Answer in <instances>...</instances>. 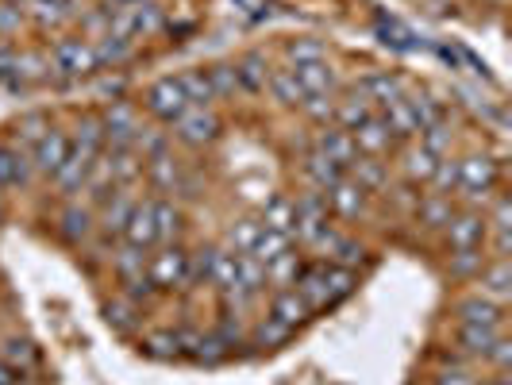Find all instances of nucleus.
Here are the masks:
<instances>
[{
	"label": "nucleus",
	"mask_w": 512,
	"mask_h": 385,
	"mask_svg": "<svg viewBox=\"0 0 512 385\" xmlns=\"http://www.w3.org/2000/svg\"><path fill=\"white\" fill-rule=\"evenodd\" d=\"M112 4H147V0H112Z\"/></svg>",
	"instance_id": "49530a36"
},
{
	"label": "nucleus",
	"mask_w": 512,
	"mask_h": 385,
	"mask_svg": "<svg viewBox=\"0 0 512 385\" xmlns=\"http://www.w3.org/2000/svg\"><path fill=\"white\" fill-rule=\"evenodd\" d=\"M4 355H8V359H20L24 366L35 359V351H31L27 343H20V339H8V343H4Z\"/></svg>",
	"instance_id": "37998d69"
},
{
	"label": "nucleus",
	"mask_w": 512,
	"mask_h": 385,
	"mask_svg": "<svg viewBox=\"0 0 512 385\" xmlns=\"http://www.w3.org/2000/svg\"><path fill=\"white\" fill-rule=\"evenodd\" d=\"M293 77L301 85L305 97H332L335 74L328 62H305V66H293Z\"/></svg>",
	"instance_id": "ddd939ff"
},
{
	"label": "nucleus",
	"mask_w": 512,
	"mask_h": 385,
	"mask_svg": "<svg viewBox=\"0 0 512 385\" xmlns=\"http://www.w3.org/2000/svg\"><path fill=\"white\" fill-rule=\"evenodd\" d=\"M51 62H54V70H62V74H70V77H85L97 70L93 43H85V39H62L51 51Z\"/></svg>",
	"instance_id": "39448f33"
},
{
	"label": "nucleus",
	"mask_w": 512,
	"mask_h": 385,
	"mask_svg": "<svg viewBox=\"0 0 512 385\" xmlns=\"http://www.w3.org/2000/svg\"><path fill=\"white\" fill-rule=\"evenodd\" d=\"M0 385H16V370L0 359Z\"/></svg>",
	"instance_id": "c03bdc74"
},
{
	"label": "nucleus",
	"mask_w": 512,
	"mask_h": 385,
	"mask_svg": "<svg viewBox=\"0 0 512 385\" xmlns=\"http://www.w3.org/2000/svg\"><path fill=\"white\" fill-rule=\"evenodd\" d=\"M0 216H4V197H0Z\"/></svg>",
	"instance_id": "de8ad7c7"
},
{
	"label": "nucleus",
	"mask_w": 512,
	"mask_h": 385,
	"mask_svg": "<svg viewBox=\"0 0 512 385\" xmlns=\"http://www.w3.org/2000/svg\"><path fill=\"white\" fill-rule=\"evenodd\" d=\"M362 93H366V101L370 104L385 108L389 101H401V97H405V85L389 74H374V77H366V81H362Z\"/></svg>",
	"instance_id": "aec40b11"
},
{
	"label": "nucleus",
	"mask_w": 512,
	"mask_h": 385,
	"mask_svg": "<svg viewBox=\"0 0 512 385\" xmlns=\"http://www.w3.org/2000/svg\"><path fill=\"white\" fill-rule=\"evenodd\" d=\"M462 324H474V328H497L505 332V305H493L489 297H470L459 308Z\"/></svg>",
	"instance_id": "4468645a"
},
{
	"label": "nucleus",
	"mask_w": 512,
	"mask_h": 385,
	"mask_svg": "<svg viewBox=\"0 0 512 385\" xmlns=\"http://www.w3.org/2000/svg\"><path fill=\"white\" fill-rule=\"evenodd\" d=\"M174 135H178L185 147H205V143H212L220 135V120H216L212 108L193 104L189 112H181L178 120H174Z\"/></svg>",
	"instance_id": "7ed1b4c3"
},
{
	"label": "nucleus",
	"mask_w": 512,
	"mask_h": 385,
	"mask_svg": "<svg viewBox=\"0 0 512 385\" xmlns=\"http://www.w3.org/2000/svg\"><path fill=\"white\" fill-rule=\"evenodd\" d=\"M324 201H328V208L339 212V216H359L362 208H366V189H362L359 181H351L343 174V178L324 193Z\"/></svg>",
	"instance_id": "9b49d317"
},
{
	"label": "nucleus",
	"mask_w": 512,
	"mask_h": 385,
	"mask_svg": "<svg viewBox=\"0 0 512 385\" xmlns=\"http://www.w3.org/2000/svg\"><path fill=\"white\" fill-rule=\"evenodd\" d=\"M208 81H212V93L220 97V93H231L235 89V70L231 66H216V70H208Z\"/></svg>",
	"instance_id": "79ce46f5"
},
{
	"label": "nucleus",
	"mask_w": 512,
	"mask_h": 385,
	"mask_svg": "<svg viewBox=\"0 0 512 385\" xmlns=\"http://www.w3.org/2000/svg\"><path fill=\"white\" fill-rule=\"evenodd\" d=\"M351 139H355L359 154H366V158H374V154H385L389 147H393V135H389V128L382 124V116H378V112H374L370 120H362L359 128L351 131Z\"/></svg>",
	"instance_id": "f8f14e48"
},
{
	"label": "nucleus",
	"mask_w": 512,
	"mask_h": 385,
	"mask_svg": "<svg viewBox=\"0 0 512 385\" xmlns=\"http://www.w3.org/2000/svg\"><path fill=\"white\" fill-rule=\"evenodd\" d=\"M293 289L305 297L308 308H328V305H335V301H343V297L355 289V274L320 262V266H305L301 278L293 282Z\"/></svg>",
	"instance_id": "f257e3e1"
},
{
	"label": "nucleus",
	"mask_w": 512,
	"mask_h": 385,
	"mask_svg": "<svg viewBox=\"0 0 512 385\" xmlns=\"http://www.w3.org/2000/svg\"><path fill=\"white\" fill-rule=\"evenodd\" d=\"M154 208V228H158V243H174L181 235V212L170 201H151Z\"/></svg>",
	"instance_id": "c85d7f7f"
},
{
	"label": "nucleus",
	"mask_w": 512,
	"mask_h": 385,
	"mask_svg": "<svg viewBox=\"0 0 512 385\" xmlns=\"http://www.w3.org/2000/svg\"><path fill=\"white\" fill-rule=\"evenodd\" d=\"M451 270H455L459 278L478 274V270H482V255H478V251H455V255H451Z\"/></svg>",
	"instance_id": "ea45409f"
},
{
	"label": "nucleus",
	"mask_w": 512,
	"mask_h": 385,
	"mask_svg": "<svg viewBox=\"0 0 512 385\" xmlns=\"http://www.w3.org/2000/svg\"><path fill=\"white\" fill-rule=\"evenodd\" d=\"M316 154H324V158L335 162L339 170H347V166L359 158V147H355L351 131L332 128V131H320V139H316Z\"/></svg>",
	"instance_id": "9d476101"
},
{
	"label": "nucleus",
	"mask_w": 512,
	"mask_h": 385,
	"mask_svg": "<svg viewBox=\"0 0 512 385\" xmlns=\"http://www.w3.org/2000/svg\"><path fill=\"white\" fill-rule=\"evenodd\" d=\"M459 166V181H455V189L462 193H470V197H482V193H493V185H497V166L489 162V158H462L455 162Z\"/></svg>",
	"instance_id": "0eeeda50"
},
{
	"label": "nucleus",
	"mask_w": 512,
	"mask_h": 385,
	"mask_svg": "<svg viewBox=\"0 0 512 385\" xmlns=\"http://www.w3.org/2000/svg\"><path fill=\"white\" fill-rule=\"evenodd\" d=\"M66 239H85L89 235V228H93V216H89V208H81V205H70L66 208Z\"/></svg>",
	"instance_id": "e433bc0d"
},
{
	"label": "nucleus",
	"mask_w": 512,
	"mask_h": 385,
	"mask_svg": "<svg viewBox=\"0 0 512 385\" xmlns=\"http://www.w3.org/2000/svg\"><path fill=\"white\" fill-rule=\"evenodd\" d=\"M293 224H297V208H293V201H285V197H274L266 205V212H262V228L282 231L289 239H293Z\"/></svg>",
	"instance_id": "b1692460"
},
{
	"label": "nucleus",
	"mask_w": 512,
	"mask_h": 385,
	"mask_svg": "<svg viewBox=\"0 0 512 385\" xmlns=\"http://www.w3.org/2000/svg\"><path fill=\"white\" fill-rule=\"evenodd\" d=\"M512 293V270L505 258H497L493 266H482V297H489L493 305H505Z\"/></svg>",
	"instance_id": "2eb2a0df"
},
{
	"label": "nucleus",
	"mask_w": 512,
	"mask_h": 385,
	"mask_svg": "<svg viewBox=\"0 0 512 385\" xmlns=\"http://www.w3.org/2000/svg\"><path fill=\"white\" fill-rule=\"evenodd\" d=\"M282 251H289V235H282V231L262 228V235H258V239H255V247H251L247 255L258 258V262L266 266V262H274V258L282 255Z\"/></svg>",
	"instance_id": "7c9ffc66"
},
{
	"label": "nucleus",
	"mask_w": 512,
	"mask_h": 385,
	"mask_svg": "<svg viewBox=\"0 0 512 385\" xmlns=\"http://www.w3.org/2000/svg\"><path fill=\"white\" fill-rule=\"evenodd\" d=\"M181 89H185V97L189 104H201V108H212L216 101V93H212V81H208L205 70H189V74H181Z\"/></svg>",
	"instance_id": "c756f323"
},
{
	"label": "nucleus",
	"mask_w": 512,
	"mask_h": 385,
	"mask_svg": "<svg viewBox=\"0 0 512 385\" xmlns=\"http://www.w3.org/2000/svg\"><path fill=\"white\" fill-rule=\"evenodd\" d=\"M497 335H505V332H497V328H474V324H459L462 351H466V355H474V359H486L489 347L497 343Z\"/></svg>",
	"instance_id": "4be33fe9"
},
{
	"label": "nucleus",
	"mask_w": 512,
	"mask_h": 385,
	"mask_svg": "<svg viewBox=\"0 0 512 385\" xmlns=\"http://www.w3.org/2000/svg\"><path fill=\"white\" fill-rule=\"evenodd\" d=\"M235 70V85H243L247 93H258V89H266V81H270V74H266V62L258 58V54H247L239 66H231Z\"/></svg>",
	"instance_id": "a878e982"
},
{
	"label": "nucleus",
	"mask_w": 512,
	"mask_h": 385,
	"mask_svg": "<svg viewBox=\"0 0 512 385\" xmlns=\"http://www.w3.org/2000/svg\"><path fill=\"white\" fill-rule=\"evenodd\" d=\"M31 162L20 147H0V189H12V185H27L31 178Z\"/></svg>",
	"instance_id": "dca6fc26"
},
{
	"label": "nucleus",
	"mask_w": 512,
	"mask_h": 385,
	"mask_svg": "<svg viewBox=\"0 0 512 385\" xmlns=\"http://www.w3.org/2000/svg\"><path fill=\"white\" fill-rule=\"evenodd\" d=\"M478 385H509V378L501 374V378H493V382H478Z\"/></svg>",
	"instance_id": "a18cd8bd"
},
{
	"label": "nucleus",
	"mask_w": 512,
	"mask_h": 385,
	"mask_svg": "<svg viewBox=\"0 0 512 385\" xmlns=\"http://www.w3.org/2000/svg\"><path fill=\"white\" fill-rule=\"evenodd\" d=\"M135 197H131L128 185H120L116 193H112V201L104 205V231H112V235H120L124 231V224H128V216L135 212Z\"/></svg>",
	"instance_id": "a211bd4d"
},
{
	"label": "nucleus",
	"mask_w": 512,
	"mask_h": 385,
	"mask_svg": "<svg viewBox=\"0 0 512 385\" xmlns=\"http://www.w3.org/2000/svg\"><path fill=\"white\" fill-rule=\"evenodd\" d=\"M258 235H262V220H239V224L228 231V243L235 247V255H247V251L255 247Z\"/></svg>",
	"instance_id": "72a5a7b5"
},
{
	"label": "nucleus",
	"mask_w": 512,
	"mask_h": 385,
	"mask_svg": "<svg viewBox=\"0 0 512 385\" xmlns=\"http://www.w3.org/2000/svg\"><path fill=\"white\" fill-rule=\"evenodd\" d=\"M436 385H478V378H474L466 366H443Z\"/></svg>",
	"instance_id": "a19ab883"
},
{
	"label": "nucleus",
	"mask_w": 512,
	"mask_h": 385,
	"mask_svg": "<svg viewBox=\"0 0 512 385\" xmlns=\"http://www.w3.org/2000/svg\"><path fill=\"white\" fill-rule=\"evenodd\" d=\"M189 108L193 104L185 97L178 77H162V81H154L151 89H147V112H151L154 120H162V124H174L181 112H189Z\"/></svg>",
	"instance_id": "f03ea898"
},
{
	"label": "nucleus",
	"mask_w": 512,
	"mask_h": 385,
	"mask_svg": "<svg viewBox=\"0 0 512 385\" xmlns=\"http://www.w3.org/2000/svg\"><path fill=\"white\" fill-rule=\"evenodd\" d=\"M51 131V124H47V116H39V112H31V116H24L20 124H16V139L20 143H27V147H35L43 135Z\"/></svg>",
	"instance_id": "c9c22d12"
},
{
	"label": "nucleus",
	"mask_w": 512,
	"mask_h": 385,
	"mask_svg": "<svg viewBox=\"0 0 512 385\" xmlns=\"http://www.w3.org/2000/svg\"><path fill=\"white\" fill-rule=\"evenodd\" d=\"M4 4H16V0H4Z\"/></svg>",
	"instance_id": "09e8293b"
},
{
	"label": "nucleus",
	"mask_w": 512,
	"mask_h": 385,
	"mask_svg": "<svg viewBox=\"0 0 512 385\" xmlns=\"http://www.w3.org/2000/svg\"><path fill=\"white\" fill-rule=\"evenodd\" d=\"M289 58H293V66H305V62H328V54H324V47H320L316 39H297V43L289 47Z\"/></svg>",
	"instance_id": "58836bf2"
},
{
	"label": "nucleus",
	"mask_w": 512,
	"mask_h": 385,
	"mask_svg": "<svg viewBox=\"0 0 512 385\" xmlns=\"http://www.w3.org/2000/svg\"><path fill=\"white\" fill-rule=\"evenodd\" d=\"M293 335V328H285L282 320H274V316H266L262 324H258V332H255V339L262 343V347H278V343H285Z\"/></svg>",
	"instance_id": "4c0bfd02"
},
{
	"label": "nucleus",
	"mask_w": 512,
	"mask_h": 385,
	"mask_svg": "<svg viewBox=\"0 0 512 385\" xmlns=\"http://www.w3.org/2000/svg\"><path fill=\"white\" fill-rule=\"evenodd\" d=\"M266 85H270V89H274V97H278V101H285V104H301V101H305V93H301V85H297L293 70H274Z\"/></svg>",
	"instance_id": "2f4dec72"
},
{
	"label": "nucleus",
	"mask_w": 512,
	"mask_h": 385,
	"mask_svg": "<svg viewBox=\"0 0 512 385\" xmlns=\"http://www.w3.org/2000/svg\"><path fill=\"white\" fill-rule=\"evenodd\" d=\"M382 124L389 128L393 139H405V135H416V116H412V104L409 97H401V101H389L382 108Z\"/></svg>",
	"instance_id": "f3484780"
},
{
	"label": "nucleus",
	"mask_w": 512,
	"mask_h": 385,
	"mask_svg": "<svg viewBox=\"0 0 512 385\" xmlns=\"http://www.w3.org/2000/svg\"><path fill=\"white\" fill-rule=\"evenodd\" d=\"M66 158H70V135L58 128H51L35 147H31V166H35L39 174H47V178H54V174L62 170Z\"/></svg>",
	"instance_id": "423d86ee"
},
{
	"label": "nucleus",
	"mask_w": 512,
	"mask_h": 385,
	"mask_svg": "<svg viewBox=\"0 0 512 385\" xmlns=\"http://www.w3.org/2000/svg\"><path fill=\"white\" fill-rule=\"evenodd\" d=\"M301 258H297V251H282V255L274 258V262H266V282L282 285V289H293V282L301 278Z\"/></svg>",
	"instance_id": "412c9836"
},
{
	"label": "nucleus",
	"mask_w": 512,
	"mask_h": 385,
	"mask_svg": "<svg viewBox=\"0 0 512 385\" xmlns=\"http://www.w3.org/2000/svg\"><path fill=\"white\" fill-rule=\"evenodd\" d=\"M439 162H443V154L428 151V147L420 143V147H409V151H405V174H409L412 181H432Z\"/></svg>",
	"instance_id": "5701e85b"
},
{
	"label": "nucleus",
	"mask_w": 512,
	"mask_h": 385,
	"mask_svg": "<svg viewBox=\"0 0 512 385\" xmlns=\"http://www.w3.org/2000/svg\"><path fill=\"white\" fill-rule=\"evenodd\" d=\"M124 243L135 247V251H151L158 247V228H154V208L151 201H143V205H135V212L128 216V224H124Z\"/></svg>",
	"instance_id": "1a4fd4ad"
},
{
	"label": "nucleus",
	"mask_w": 512,
	"mask_h": 385,
	"mask_svg": "<svg viewBox=\"0 0 512 385\" xmlns=\"http://www.w3.org/2000/svg\"><path fill=\"white\" fill-rule=\"evenodd\" d=\"M486 239V216L478 212H459L447 220V243L451 251H478Z\"/></svg>",
	"instance_id": "6e6552de"
},
{
	"label": "nucleus",
	"mask_w": 512,
	"mask_h": 385,
	"mask_svg": "<svg viewBox=\"0 0 512 385\" xmlns=\"http://www.w3.org/2000/svg\"><path fill=\"white\" fill-rule=\"evenodd\" d=\"M147 278H151L158 289H174V285L189 282V255L174 247V243H166L158 255L147 262Z\"/></svg>",
	"instance_id": "20e7f679"
},
{
	"label": "nucleus",
	"mask_w": 512,
	"mask_h": 385,
	"mask_svg": "<svg viewBox=\"0 0 512 385\" xmlns=\"http://www.w3.org/2000/svg\"><path fill=\"white\" fill-rule=\"evenodd\" d=\"M308 312H312V308L305 305V297H301L297 289H282V293L274 297V308H270V316H274V320H282L285 328H297Z\"/></svg>",
	"instance_id": "6ab92c4d"
},
{
	"label": "nucleus",
	"mask_w": 512,
	"mask_h": 385,
	"mask_svg": "<svg viewBox=\"0 0 512 385\" xmlns=\"http://www.w3.org/2000/svg\"><path fill=\"white\" fill-rule=\"evenodd\" d=\"M151 181L158 189H166V193H178L181 185H185V174H181V166L170 154H158V158H151Z\"/></svg>",
	"instance_id": "cd10ccee"
},
{
	"label": "nucleus",
	"mask_w": 512,
	"mask_h": 385,
	"mask_svg": "<svg viewBox=\"0 0 512 385\" xmlns=\"http://www.w3.org/2000/svg\"><path fill=\"white\" fill-rule=\"evenodd\" d=\"M347 170L355 174V181H359V185L366 189V193H370V189H378V185L385 181L382 162H374V158H366V154H359V158H355V162H351Z\"/></svg>",
	"instance_id": "473e14b6"
},
{
	"label": "nucleus",
	"mask_w": 512,
	"mask_h": 385,
	"mask_svg": "<svg viewBox=\"0 0 512 385\" xmlns=\"http://www.w3.org/2000/svg\"><path fill=\"white\" fill-rule=\"evenodd\" d=\"M455 212H451V197L447 193H432L424 205H420V220L424 224H432V228H439V224H447Z\"/></svg>",
	"instance_id": "f704fd0d"
},
{
	"label": "nucleus",
	"mask_w": 512,
	"mask_h": 385,
	"mask_svg": "<svg viewBox=\"0 0 512 385\" xmlns=\"http://www.w3.org/2000/svg\"><path fill=\"white\" fill-rule=\"evenodd\" d=\"M335 116H339L343 131H355L362 120H370V116H374V104L366 101V93H362V89H355L347 101L339 104V112H335Z\"/></svg>",
	"instance_id": "bb28decb"
},
{
	"label": "nucleus",
	"mask_w": 512,
	"mask_h": 385,
	"mask_svg": "<svg viewBox=\"0 0 512 385\" xmlns=\"http://www.w3.org/2000/svg\"><path fill=\"white\" fill-rule=\"evenodd\" d=\"M305 178L312 181V185H316V189H320V193H328V189H332L335 181L343 178V170H339V166H335V162H328V158H324V154H308L305 158Z\"/></svg>",
	"instance_id": "393cba45"
}]
</instances>
